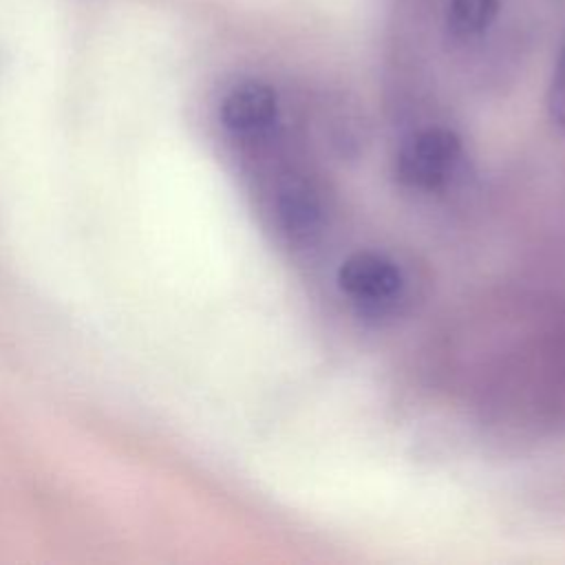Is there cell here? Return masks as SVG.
Returning a JSON list of instances; mask_svg holds the SVG:
<instances>
[{
  "mask_svg": "<svg viewBox=\"0 0 565 565\" xmlns=\"http://www.w3.org/2000/svg\"><path fill=\"white\" fill-rule=\"evenodd\" d=\"M463 161L461 137L448 128H426L411 135L393 159L395 179L415 192L446 188Z\"/></svg>",
  "mask_w": 565,
  "mask_h": 565,
  "instance_id": "obj_1",
  "label": "cell"
},
{
  "mask_svg": "<svg viewBox=\"0 0 565 565\" xmlns=\"http://www.w3.org/2000/svg\"><path fill=\"white\" fill-rule=\"evenodd\" d=\"M221 121L236 141L245 146H260L276 130L278 97L263 82H241L223 97Z\"/></svg>",
  "mask_w": 565,
  "mask_h": 565,
  "instance_id": "obj_4",
  "label": "cell"
},
{
  "mask_svg": "<svg viewBox=\"0 0 565 565\" xmlns=\"http://www.w3.org/2000/svg\"><path fill=\"white\" fill-rule=\"evenodd\" d=\"M547 104H550V113L554 117V121L565 128V49L558 55L556 68H554V77L550 84V93H547Z\"/></svg>",
  "mask_w": 565,
  "mask_h": 565,
  "instance_id": "obj_6",
  "label": "cell"
},
{
  "mask_svg": "<svg viewBox=\"0 0 565 565\" xmlns=\"http://www.w3.org/2000/svg\"><path fill=\"white\" fill-rule=\"evenodd\" d=\"M497 0H450L448 29L455 38H475L490 26L497 15Z\"/></svg>",
  "mask_w": 565,
  "mask_h": 565,
  "instance_id": "obj_5",
  "label": "cell"
},
{
  "mask_svg": "<svg viewBox=\"0 0 565 565\" xmlns=\"http://www.w3.org/2000/svg\"><path fill=\"white\" fill-rule=\"evenodd\" d=\"M269 201L278 230L291 243H311L322 232L327 203L311 177L296 170L280 172L274 181Z\"/></svg>",
  "mask_w": 565,
  "mask_h": 565,
  "instance_id": "obj_3",
  "label": "cell"
},
{
  "mask_svg": "<svg viewBox=\"0 0 565 565\" xmlns=\"http://www.w3.org/2000/svg\"><path fill=\"white\" fill-rule=\"evenodd\" d=\"M338 287L360 313L380 318L397 309L404 298L406 278L391 256L362 249L342 260L338 269Z\"/></svg>",
  "mask_w": 565,
  "mask_h": 565,
  "instance_id": "obj_2",
  "label": "cell"
}]
</instances>
